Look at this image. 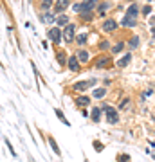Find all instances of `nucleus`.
Segmentation results:
<instances>
[{
    "label": "nucleus",
    "instance_id": "obj_14",
    "mask_svg": "<svg viewBox=\"0 0 155 162\" xmlns=\"http://www.w3.org/2000/svg\"><path fill=\"white\" fill-rule=\"evenodd\" d=\"M123 25H126V27H133V25H135V20L125 16V18H123Z\"/></svg>",
    "mask_w": 155,
    "mask_h": 162
},
{
    "label": "nucleus",
    "instance_id": "obj_19",
    "mask_svg": "<svg viewBox=\"0 0 155 162\" xmlns=\"http://www.w3.org/2000/svg\"><path fill=\"white\" fill-rule=\"evenodd\" d=\"M137 45H139V38H137V36H133V38L130 40V47H132V49H135Z\"/></svg>",
    "mask_w": 155,
    "mask_h": 162
},
{
    "label": "nucleus",
    "instance_id": "obj_22",
    "mask_svg": "<svg viewBox=\"0 0 155 162\" xmlns=\"http://www.w3.org/2000/svg\"><path fill=\"white\" fill-rule=\"evenodd\" d=\"M4 140H5V146H7V148H9V151H11V155H15V157H16V151H15V150H13V146H11V142H9V140H7V139H4Z\"/></svg>",
    "mask_w": 155,
    "mask_h": 162
},
{
    "label": "nucleus",
    "instance_id": "obj_3",
    "mask_svg": "<svg viewBox=\"0 0 155 162\" xmlns=\"http://www.w3.org/2000/svg\"><path fill=\"white\" fill-rule=\"evenodd\" d=\"M101 29L106 31V32H112V31H116V29H117V22H116L114 18H108V20H105V22H103Z\"/></svg>",
    "mask_w": 155,
    "mask_h": 162
},
{
    "label": "nucleus",
    "instance_id": "obj_23",
    "mask_svg": "<svg viewBox=\"0 0 155 162\" xmlns=\"http://www.w3.org/2000/svg\"><path fill=\"white\" fill-rule=\"evenodd\" d=\"M58 63H60V65H63V63H65V56H63V52H58Z\"/></svg>",
    "mask_w": 155,
    "mask_h": 162
},
{
    "label": "nucleus",
    "instance_id": "obj_16",
    "mask_svg": "<svg viewBox=\"0 0 155 162\" xmlns=\"http://www.w3.org/2000/svg\"><path fill=\"white\" fill-rule=\"evenodd\" d=\"M40 20H42V22H54V16H52L51 13H45V15H42Z\"/></svg>",
    "mask_w": 155,
    "mask_h": 162
},
{
    "label": "nucleus",
    "instance_id": "obj_26",
    "mask_svg": "<svg viewBox=\"0 0 155 162\" xmlns=\"http://www.w3.org/2000/svg\"><path fill=\"white\" fill-rule=\"evenodd\" d=\"M99 47H101V49H106V47H108V42H101Z\"/></svg>",
    "mask_w": 155,
    "mask_h": 162
},
{
    "label": "nucleus",
    "instance_id": "obj_2",
    "mask_svg": "<svg viewBox=\"0 0 155 162\" xmlns=\"http://www.w3.org/2000/svg\"><path fill=\"white\" fill-rule=\"evenodd\" d=\"M94 83H96V79H90V81H78V83H74L72 88H74V90H79V92H85L87 88H90Z\"/></svg>",
    "mask_w": 155,
    "mask_h": 162
},
{
    "label": "nucleus",
    "instance_id": "obj_20",
    "mask_svg": "<svg viewBox=\"0 0 155 162\" xmlns=\"http://www.w3.org/2000/svg\"><path fill=\"white\" fill-rule=\"evenodd\" d=\"M85 42H87V34H79L78 36V43L79 45H85Z\"/></svg>",
    "mask_w": 155,
    "mask_h": 162
},
{
    "label": "nucleus",
    "instance_id": "obj_17",
    "mask_svg": "<svg viewBox=\"0 0 155 162\" xmlns=\"http://www.w3.org/2000/svg\"><path fill=\"white\" fill-rule=\"evenodd\" d=\"M56 22H58V25H65V24H69V16L62 15L60 18H56Z\"/></svg>",
    "mask_w": 155,
    "mask_h": 162
},
{
    "label": "nucleus",
    "instance_id": "obj_10",
    "mask_svg": "<svg viewBox=\"0 0 155 162\" xmlns=\"http://www.w3.org/2000/svg\"><path fill=\"white\" fill-rule=\"evenodd\" d=\"M54 112H56V115H58V119H60V121H62V123H63V124H67V126H70V123H69V121H67V119H65V115H63V112H62V110H60V108H56V110H54Z\"/></svg>",
    "mask_w": 155,
    "mask_h": 162
},
{
    "label": "nucleus",
    "instance_id": "obj_6",
    "mask_svg": "<svg viewBox=\"0 0 155 162\" xmlns=\"http://www.w3.org/2000/svg\"><path fill=\"white\" fill-rule=\"evenodd\" d=\"M137 13H139V5H137V4H132L130 7H128V13H126V16H128V18H132V20H135Z\"/></svg>",
    "mask_w": 155,
    "mask_h": 162
},
{
    "label": "nucleus",
    "instance_id": "obj_28",
    "mask_svg": "<svg viewBox=\"0 0 155 162\" xmlns=\"http://www.w3.org/2000/svg\"><path fill=\"white\" fill-rule=\"evenodd\" d=\"M143 11H144V15H148V13H150V11H152V7H150V5H148V7H144Z\"/></svg>",
    "mask_w": 155,
    "mask_h": 162
},
{
    "label": "nucleus",
    "instance_id": "obj_12",
    "mask_svg": "<svg viewBox=\"0 0 155 162\" xmlns=\"http://www.w3.org/2000/svg\"><path fill=\"white\" fill-rule=\"evenodd\" d=\"M49 142H51V146H52V150H54V153H56V155H60V157H62V151H60V148L56 146L54 139H52V137H49Z\"/></svg>",
    "mask_w": 155,
    "mask_h": 162
},
{
    "label": "nucleus",
    "instance_id": "obj_11",
    "mask_svg": "<svg viewBox=\"0 0 155 162\" xmlns=\"http://www.w3.org/2000/svg\"><path fill=\"white\" fill-rule=\"evenodd\" d=\"M99 115H101V108H94V110H92V121H96V123H97V121L101 119Z\"/></svg>",
    "mask_w": 155,
    "mask_h": 162
},
{
    "label": "nucleus",
    "instance_id": "obj_1",
    "mask_svg": "<svg viewBox=\"0 0 155 162\" xmlns=\"http://www.w3.org/2000/svg\"><path fill=\"white\" fill-rule=\"evenodd\" d=\"M101 110L106 113V121H108L110 124H116V123H117V110H116L114 106L103 105V106H101Z\"/></svg>",
    "mask_w": 155,
    "mask_h": 162
},
{
    "label": "nucleus",
    "instance_id": "obj_4",
    "mask_svg": "<svg viewBox=\"0 0 155 162\" xmlns=\"http://www.w3.org/2000/svg\"><path fill=\"white\" fill-rule=\"evenodd\" d=\"M47 34H49V38H51L54 43H60V42H62V31L56 29V27H54V29H49V32H47Z\"/></svg>",
    "mask_w": 155,
    "mask_h": 162
},
{
    "label": "nucleus",
    "instance_id": "obj_27",
    "mask_svg": "<svg viewBox=\"0 0 155 162\" xmlns=\"http://www.w3.org/2000/svg\"><path fill=\"white\" fill-rule=\"evenodd\" d=\"M119 159H121V162H128V155H121Z\"/></svg>",
    "mask_w": 155,
    "mask_h": 162
},
{
    "label": "nucleus",
    "instance_id": "obj_5",
    "mask_svg": "<svg viewBox=\"0 0 155 162\" xmlns=\"http://www.w3.org/2000/svg\"><path fill=\"white\" fill-rule=\"evenodd\" d=\"M74 31H76V27H74L72 24L65 27V32H63V38H65V42H69V43H70L72 40H74Z\"/></svg>",
    "mask_w": 155,
    "mask_h": 162
},
{
    "label": "nucleus",
    "instance_id": "obj_8",
    "mask_svg": "<svg viewBox=\"0 0 155 162\" xmlns=\"http://www.w3.org/2000/svg\"><path fill=\"white\" fill-rule=\"evenodd\" d=\"M130 59H132V54H125V56L117 61V67H126L128 63H130Z\"/></svg>",
    "mask_w": 155,
    "mask_h": 162
},
{
    "label": "nucleus",
    "instance_id": "obj_9",
    "mask_svg": "<svg viewBox=\"0 0 155 162\" xmlns=\"http://www.w3.org/2000/svg\"><path fill=\"white\" fill-rule=\"evenodd\" d=\"M89 56H90V54H89V51H83V49L76 54V58L79 59V61H89Z\"/></svg>",
    "mask_w": 155,
    "mask_h": 162
},
{
    "label": "nucleus",
    "instance_id": "obj_24",
    "mask_svg": "<svg viewBox=\"0 0 155 162\" xmlns=\"http://www.w3.org/2000/svg\"><path fill=\"white\" fill-rule=\"evenodd\" d=\"M67 5H69V2H62V4H56V9L58 11H62V9H65Z\"/></svg>",
    "mask_w": 155,
    "mask_h": 162
},
{
    "label": "nucleus",
    "instance_id": "obj_7",
    "mask_svg": "<svg viewBox=\"0 0 155 162\" xmlns=\"http://www.w3.org/2000/svg\"><path fill=\"white\" fill-rule=\"evenodd\" d=\"M69 69H70L72 72H78V70H79V63H78V58H76V56H72V58L69 59Z\"/></svg>",
    "mask_w": 155,
    "mask_h": 162
},
{
    "label": "nucleus",
    "instance_id": "obj_18",
    "mask_svg": "<svg viewBox=\"0 0 155 162\" xmlns=\"http://www.w3.org/2000/svg\"><path fill=\"white\" fill-rule=\"evenodd\" d=\"M96 65L97 67H106V65H108V58H99V61Z\"/></svg>",
    "mask_w": 155,
    "mask_h": 162
},
{
    "label": "nucleus",
    "instance_id": "obj_13",
    "mask_svg": "<svg viewBox=\"0 0 155 162\" xmlns=\"http://www.w3.org/2000/svg\"><path fill=\"white\" fill-rule=\"evenodd\" d=\"M76 103H78L79 106H87V105L90 103V99H89V97H78V99H76Z\"/></svg>",
    "mask_w": 155,
    "mask_h": 162
},
{
    "label": "nucleus",
    "instance_id": "obj_25",
    "mask_svg": "<svg viewBox=\"0 0 155 162\" xmlns=\"http://www.w3.org/2000/svg\"><path fill=\"white\" fill-rule=\"evenodd\" d=\"M51 7V2H43L42 4V9H49Z\"/></svg>",
    "mask_w": 155,
    "mask_h": 162
},
{
    "label": "nucleus",
    "instance_id": "obj_21",
    "mask_svg": "<svg viewBox=\"0 0 155 162\" xmlns=\"http://www.w3.org/2000/svg\"><path fill=\"white\" fill-rule=\"evenodd\" d=\"M123 47H125V43H117V45H116V47H114V49H112V51H114V52H116V54H117V52H121V51H123Z\"/></svg>",
    "mask_w": 155,
    "mask_h": 162
},
{
    "label": "nucleus",
    "instance_id": "obj_15",
    "mask_svg": "<svg viewBox=\"0 0 155 162\" xmlns=\"http://www.w3.org/2000/svg\"><path fill=\"white\" fill-rule=\"evenodd\" d=\"M105 94H106V88H96V90H94V97H103L105 96Z\"/></svg>",
    "mask_w": 155,
    "mask_h": 162
}]
</instances>
